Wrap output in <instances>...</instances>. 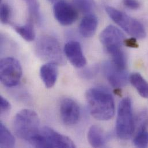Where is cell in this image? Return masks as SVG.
Returning <instances> with one entry per match:
<instances>
[{
	"label": "cell",
	"instance_id": "17",
	"mask_svg": "<svg viewBox=\"0 0 148 148\" xmlns=\"http://www.w3.org/2000/svg\"><path fill=\"white\" fill-rule=\"evenodd\" d=\"M33 22L32 20L29 19L24 25L14 26L17 33L27 42H32L35 39V32Z\"/></svg>",
	"mask_w": 148,
	"mask_h": 148
},
{
	"label": "cell",
	"instance_id": "12",
	"mask_svg": "<svg viewBox=\"0 0 148 148\" xmlns=\"http://www.w3.org/2000/svg\"><path fill=\"white\" fill-rule=\"evenodd\" d=\"M64 53L71 63L77 68H82L86 64L81 46L77 41H70L64 47Z\"/></svg>",
	"mask_w": 148,
	"mask_h": 148
},
{
	"label": "cell",
	"instance_id": "4",
	"mask_svg": "<svg viewBox=\"0 0 148 148\" xmlns=\"http://www.w3.org/2000/svg\"><path fill=\"white\" fill-rule=\"evenodd\" d=\"M35 51L40 59L57 65H64L65 60L58 40L54 36L43 35L39 38Z\"/></svg>",
	"mask_w": 148,
	"mask_h": 148
},
{
	"label": "cell",
	"instance_id": "10",
	"mask_svg": "<svg viewBox=\"0 0 148 148\" xmlns=\"http://www.w3.org/2000/svg\"><path fill=\"white\" fill-rule=\"evenodd\" d=\"M102 69L108 81L115 88L125 86L129 79L126 71L118 68L112 61L105 62L102 65Z\"/></svg>",
	"mask_w": 148,
	"mask_h": 148
},
{
	"label": "cell",
	"instance_id": "20",
	"mask_svg": "<svg viewBox=\"0 0 148 148\" xmlns=\"http://www.w3.org/2000/svg\"><path fill=\"white\" fill-rule=\"evenodd\" d=\"M112 57V62L118 68L126 70L127 60L125 53L122 49L114 50L108 53Z\"/></svg>",
	"mask_w": 148,
	"mask_h": 148
},
{
	"label": "cell",
	"instance_id": "2",
	"mask_svg": "<svg viewBox=\"0 0 148 148\" xmlns=\"http://www.w3.org/2000/svg\"><path fill=\"white\" fill-rule=\"evenodd\" d=\"M13 129L18 137L29 143L40 132V121L38 114L29 109L20 111L14 118Z\"/></svg>",
	"mask_w": 148,
	"mask_h": 148
},
{
	"label": "cell",
	"instance_id": "11",
	"mask_svg": "<svg viewBox=\"0 0 148 148\" xmlns=\"http://www.w3.org/2000/svg\"><path fill=\"white\" fill-rule=\"evenodd\" d=\"M60 115L65 125H74L78 123L80 117L79 106L73 99L65 98L61 102Z\"/></svg>",
	"mask_w": 148,
	"mask_h": 148
},
{
	"label": "cell",
	"instance_id": "8",
	"mask_svg": "<svg viewBox=\"0 0 148 148\" xmlns=\"http://www.w3.org/2000/svg\"><path fill=\"white\" fill-rule=\"evenodd\" d=\"M125 40L123 32L112 25L107 26L100 35V40L108 53L114 50L122 49Z\"/></svg>",
	"mask_w": 148,
	"mask_h": 148
},
{
	"label": "cell",
	"instance_id": "6",
	"mask_svg": "<svg viewBox=\"0 0 148 148\" xmlns=\"http://www.w3.org/2000/svg\"><path fill=\"white\" fill-rule=\"evenodd\" d=\"M106 11L116 24L133 38L142 39L146 36L144 26L138 20L111 6H107Z\"/></svg>",
	"mask_w": 148,
	"mask_h": 148
},
{
	"label": "cell",
	"instance_id": "3",
	"mask_svg": "<svg viewBox=\"0 0 148 148\" xmlns=\"http://www.w3.org/2000/svg\"><path fill=\"white\" fill-rule=\"evenodd\" d=\"M29 143L35 148H73L75 145L69 137L45 126Z\"/></svg>",
	"mask_w": 148,
	"mask_h": 148
},
{
	"label": "cell",
	"instance_id": "19",
	"mask_svg": "<svg viewBox=\"0 0 148 148\" xmlns=\"http://www.w3.org/2000/svg\"><path fill=\"white\" fill-rule=\"evenodd\" d=\"M15 145V139L6 127L0 123V147L13 148Z\"/></svg>",
	"mask_w": 148,
	"mask_h": 148
},
{
	"label": "cell",
	"instance_id": "23",
	"mask_svg": "<svg viewBox=\"0 0 148 148\" xmlns=\"http://www.w3.org/2000/svg\"><path fill=\"white\" fill-rule=\"evenodd\" d=\"M11 14L10 6L7 3L1 2L0 7V18L1 23L3 24H8L10 20Z\"/></svg>",
	"mask_w": 148,
	"mask_h": 148
},
{
	"label": "cell",
	"instance_id": "16",
	"mask_svg": "<svg viewBox=\"0 0 148 148\" xmlns=\"http://www.w3.org/2000/svg\"><path fill=\"white\" fill-rule=\"evenodd\" d=\"M129 80L143 97L148 99V82L141 74L138 73H133L129 76Z\"/></svg>",
	"mask_w": 148,
	"mask_h": 148
},
{
	"label": "cell",
	"instance_id": "22",
	"mask_svg": "<svg viewBox=\"0 0 148 148\" xmlns=\"http://www.w3.org/2000/svg\"><path fill=\"white\" fill-rule=\"evenodd\" d=\"M74 6L84 13L89 14L95 7L93 0H73Z\"/></svg>",
	"mask_w": 148,
	"mask_h": 148
},
{
	"label": "cell",
	"instance_id": "27",
	"mask_svg": "<svg viewBox=\"0 0 148 148\" xmlns=\"http://www.w3.org/2000/svg\"><path fill=\"white\" fill-rule=\"evenodd\" d=\"M124 43L126 46L129 47L137 48L138 47V45L136 40V39L134 38H132L130 39H125Z\"/></svg>",
	"mask_w": 148,
	"mask_h": 148
},
{
	"label": "cell",
	"instance_id": "9",
	"mask_svg": "<svg viewBox=\"0 0 148 148\" xmlns=\"http://www.w3.org/2000/svg\"><path fill=\"white\" fill-rule=\"evenodd\" d=\"M53 12L56 19L61 25L68 26L72 24L78 18V12L73 6L61 0L55 3Z\"/></svg>",
	"mask_w": 148,
	"mask_h": 148
},
{
	"label": "cell",
	"instance_id": "21",
	"mask_svg": "<svg viewBox=\"0 0 148 148\" xmlns=\"http://www.w3.org/2000/svg\"><path fill=\"white\" fill-rule=\"evenodd\" d=\"M134 145L137 148H147L148 147V131L147 125L141 126L134 141Z\"/></svg>",
	"mask_w": 148,
	"mask_h": 148
},
{
	"label": "cell",
	"instance_id": "18",
	"mask_svg": "<svg viewBox=\"0 0 148 148\" xmlns=\"http://www.w3.org/2000/svg\"><path fill=\"white\" fill-rule=\"evenodd\" d=\"M27 4L29 19L36 24L40 25L42 23V15L40 10L39 5L36 0H23Z\"/></svg>",
	"mask_w": 148,
	"mask_h": 148
},
{
	"label": "cell",
	"instance_id": "26",
	"mask_svg": "<svg viewBox=\"0 0 148 148\" xmlns=\"http://www.w3.org/2000/svg\"><path fill=\"white\" fill-rule=\"evenodd\" d=\"M123 2L125 6L133 10L138 9L140 6L139 2L137 0H123Z\"/></svg>",
	"mask_w": 148,
	"mask_h": 148
},
{
	"label": "cell",
	"instance_id": "1",
	"mask_svg": "<svg viewBox=\"0 0 148 148\" xmlns=\"http://www.w3.org/2000/svg\"><path fill=\"white\" fill-rule=\"evenodd\" d=\"M91 115L99 121H108L115 114V103L111 93L101 88H92L86 93Z\"/></svg>",
	"mask_w": 148,
	"mask_h": 148
},
{
	"label": "cell",
	"instance_id": "15",
	"mask_svg": "<svg viewBox=\"0 0 148 148\" xmlns=\"http://www.w3.org/2000/svg\"><path fill=\"white\" fill-rule=\"evenodd\" d=\"M88 140L93 148H102L106 144V136L102 129L97 125H92L88 132Z\"/></svg>",
	"mask_w": 148,
	"mask_h": 148
},
{
	"label": "cell",
	"instance_id": "14",
	"mask_svg": "<svg viewBox=\"0 0 148 148\" xmlns=\"http://www.w3.org/2000/svg\"><path fill=\"white\" fill-rule=\"evenodd\" d=\"M97 25L98 21L97 17L92 14H87L82 18L79 23V34L84 38H90L95 35Z\"/></svg>",
	"mask_w": 148,
	"mask_h": 148
},
{
	"label": "cell",
	"instance_id": "5",
	"mask_svg": "<svg viewBox=\"0 0 148 148\" xmlns=\"http://www.w3.org/2000/svg\"><path fill=\"white\" fill-rule=\"evenodd\" d=\"M134 131V122L131 99L127 97L119 103L116 122V133L121 140H128Z\"/></svg>",
	"mask_w": 148,
	"mask_h": 148
},
{
	"label": "cell",
	"instance_id": "13",
	"mask_svg": "<svg viewBox=\"0 0 148 148\" xmlns=\"http://www.w3.org/2000/svg\"><path fill=\"white\" fill-rule=\"evenodd\" d=\"M42 79L47 88H52L56 84L58 74V65L48 62L43 65L40 70Z\"/></svg>",
	"mask_w": 148,
	"mask_h": 148
},
{
	"label": "cell",
	"instance_id": "24",
	"mask_svg": "<svg viewBox=\"0 0 148 148\" xmlns=\"http://www.w3.org/2000/svg\"><path fill=\"white\" fill-rule=\"evenodd\" d=\"M99 70V68L98 66H94L84 71L82 74L83 77L86 78H92L97 74Z\"/></svg>",
	"mask_w": 148,
	"mask_h": 148
},
{
	"label": "cell",
	"instance_id": "28",
	"mask_svg": "<svg viewBox=\"0 0 148 148\" xmlns=\"http://www.w3.org/2000/svg\"><path fill=\"white\" fill-rule=\"evenodd\" d=\"M49 2H51V3H54V2H58V1H61V0H48Z\"/></svg>",
	"mask_w": 148,
	"mask_h": 148
},
{
	"label": "cell",
	"instance_id": "7",
	"mask_svg": "<svg viewBox=\"0 0 148 148\" xmlns=\"http://www.w3.org/2000/svg\"><path fill=\"white\" fill-rule=\"evenodd\" d=\"M23 74L20 62L12 57L2 59L0 62V79L2 84L8 88L18 84Z\"/></svg>",
	"mask_w": 148,
	"mask_h": 148
},
{
	"label": "cell",
	"instance_id": "25",
	"mask_svg": "<svg viewBox=\"0 0 148 148\" xmlns=\"http://www.w3.org/2000/svg\"><path fill=\"white\" fill-rule=\"evenodd\" d=\"M11 106L10 103L3 96H0V110L1 114L8 112L10 109Z\"/></svg>",
	"mask_w": 148,
	"mask_h": 148
}]
</instances>
